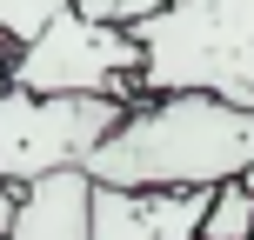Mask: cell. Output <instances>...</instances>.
Here are the masks:
<instances>
[{"mask_svg":"<svg viewBox=\"0 0 254 240\" xmlns=\"http://www.w3.org/2000/svg\"><path fill=\"white\" fill-rule=\"evenodd\" d=\"M254 167V107L214 94H134L87 153L94 187H228Z\"/></svg>","mask_w":254,"mask_h":240,"instance_id":"cell-1","label":"cell"},{"mask_svg":"<svg viewBox=\"0 0 254 240\" xmlns=\"http://www.w3.org/2000/svg\"><path fill=\"white\" fill-rule=\"evenodd\" d=\"M127 100L114 94H0V187H27V180L87 167V153L121 127Z\"/></svg>","mask_w":254,"mask_h":240,"instance_id":"cell-3","label":"cell"},{"mask_svg":"<svg viewBox=\"0 0 254 240\" xmlns=\"http://www.w3.org/2000/svg\"><path fill=\"white\" fill-rule=\"evenodd\" d=\"M167 0H74V13H87V20H107V27H140L154 20Z\"/></svg>","mask_w":254,"mask_h":240,"instance_id":"cell-9","label":"cell"},{"mask_svg":"<svg viewBox=\"0 0 254 240\" xmlns=\"http://www.w3.org/2000/svg\"><path fill=\"white\" fill-rule=\"evenodd\" d=\"M87 193H94V180L80 167L13 187L7 240H87Z\"/></svg>","mask_w":254,"mask_h":240,"instance_id":"cell-6","label":"cell"},{"mask_svg":"<svg viewBox=\"0 0 254 240\" xmlns=\"http://www.w3.org/2000/svg\"><path fill=\"white\" fill-rule=\"evenodd\" d=\"M74 7V0H0V47H27V40L40 34L47 20H61V13Z\"/></svg>","mask_w":254,"mask_h":240,"instance_id":"cell-8","label":"cell"},{"mask_svg":"<svg viewBox=\"0 0 254 240\" xmlns=\"http://www.w3.org/2000/svg\"><path fill=\"white\" fill-rule=\"evenodd\" d=\"M7 87H13V80H7V60H0V94H7Z\"/></svg>","mask_w":254,"mask_h":240,"instance_id":"cell-11","label":"cell"},{"mask_svg":"<svg viewBox=\"0 0 254 240\" xmlns=\"http://www.w3.org/2000/svg\"><path fill=\"white\" fill-rule=\"evenodd\" d=\"M127 34L140 47L134 94H214L254 107V0H167Z\"/></svg>","mask_w":254,"mask_h":240,"instance_id":"cell-2","label":"cell"},{"mask_svg":"<svg viewBox=\"0 0 254 240\" xmlns=\"http://www.w3.org/2000/svg\"><path fill=\"white\" fill-rule=\"evenodd\" d=\"M241 180H248V187H254V167H248V174H241Z\"/></svg>","mask_w":254,"mask_h":240,"instance_id":"cell-12","label":"cell"},{"mask_svg":"<svg viewBox=\"0 0 254 240\" xmlns=\"http://www.w3.org/2000/svg\"><path fill=\"white\" fill-rule=\"evenodd\" d=\"M134 74H140L134 34L87 20L74 7L61 20H47L27 47L7 53V80L20 94H114V100H134Z\"/></svg>","mask_w":254,"mask_h":240,"instance_id":"cell-4","label":"cell"},{"mask_svg":"<svg viewBox=\"0 0 254 240\" xmlns=\"http://www.w3.org/2000/svg\"><path fill=\"white\" fill-rule=\"evenodd\" d=\"M201 240H254V187L248 180H228V187L207 193Z\"/></svg>","mask_w":254,"mask_h":240,"instance_id":"cell-7","label":"cell"},{"mask_svg":"<svg viewBox=\"0 0 254 240\" xmlns=\"http://www.w3.org/2000/svg\"><path fill=\"white\" fill-rule=\"evenodd\" d=\"M7 220H13V193L0 187V234H7Z\"/></svg>","mask_w":254,"mask_h":240,"instance_id":"cell-10","label":"cell"},{"mask_svg":"<svg viewBox=\"0 0 254 240\" xmlns=\"http://www.w3.org/2000/svg\"><path fill=\"white\" fill-rule=\"evenodd\" d=\"M214 187H94L87 240H201Z\"/></svg>","mask_w":254,"mask_h":240,"instance_id":"cell-5","label":"cell"}]
</instances>
